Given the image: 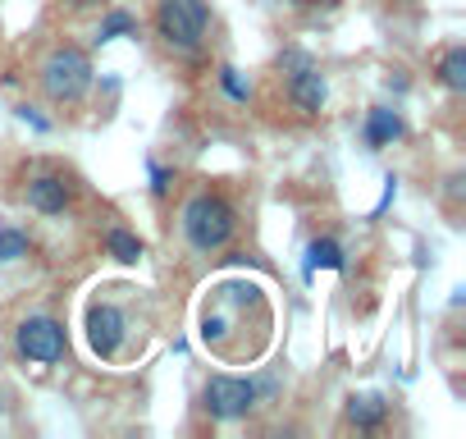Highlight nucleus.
<instances>
[{
    "mask_svg": "<svg viewBox=\"0 0 466 439\" xmlns=\"http://www.w3.org/2000/svg\"><path fill=\"white\" fill-rule=\"evenodd\" d=\"M289 97H293V106L302 115H320V106H325V78L316 74V65L289 74Z\"/></svg>",
    "mask_w": 466,
    "mask_h": 439,
    "instance_id": "8",
    "label": "nucleus"
},
{
    "mask_svg": "<svg viewBox=\"0 0 466 439\" xmlns=\"http://www.w3.org/2000/svg\"><path fill=\"white\" fill-rule=\"evenodd\" d=\"M219 87H224L233 101H248V97H252V87L238 78V69H233V65H219Z\"/></svg>",
    "mask_w": 466,
    "mask_h": 439,
    "instance_id": "16",
    "label": "nucleus"
},
{
    "mask_svg": "<svg viewBox=\"0 0 466 439\" xmlns=\"http://www.w3.org/2000/svg\"><path fill=\"white\" fill-rule=\"evenodd\" d=\"M439 83H443L448 92H466V46L443 51V60H439Z\"/></svg>",
    "mask_w": 466,
    "mask_h": 439,
    "instance_id": "12",
    "label": "nucleus"
},
{
    "mask_svg": "<svg viewBox=\"0 0 466 439\" xmlns=\"http://www.w3.org/2000/svg\"><path fill=\"white\" fill-rule=\"evenodd\" d=\"M298 5H307V0H298Z\"/></svg>",
    "mask_w": 466,
    "mask_h": 439,
    "instance_id": "21",
    "label": "nucleus"
},
{
    "mask_svg": "<svg viewBox=\"0 0 466 439\" xmlns=\"http://www.w3.org/2000/svg\"><path fill=\"white\" fill-rule=\"evenodd\" d=\"M320 266H325V271H339V275L348 271V257H343V248H339L334 239H316V243L307 248V280H311Z\"/></svg>",
    "mask_w": 466,
    "mask_h": 439,
    "instance_id": "11",
    "label": "nucleus"
},
{
    "mask_svg": "<svg viewBox=\"0 0 466 439\" xmlns=\"http://www.w3.org/2000/svg\"><path fill=\"white\" fill-rule=\"evenodd\" d=\"M384 398L380 393H352L348 398V425H357V430H380L384 425Z\"/></svg>",
    "mask_w": 466,
    "mask_h": 439,
    "instance_id": "10",
    "label": "nucleus"
},
{
    "mask_svg": "<svg viewBox=\"0 0 466 439\" xmlns=\"http://www.w3.org/2000/svg\"><path fill=\"white\" fill-rule=\"evenodd\" d=\"M124 339H128V316L115 302H96L87 311V343H92V352L110 362V357H119Z\"/></svg>",
    "mask_w": 466,
    "mask_h": 439,
    "instance_id": "6",
    "label": "nucleus"
},
{
    "mask_svg": "<svg viewBox=\"0 0 466 439\" xmlns=\"http://www.w3.org/2000/svg\"><path fill=\"white\" fill-rule=\"evenodd\" d=\"M233 230H238V210H233V201L219 197V192H197L183 206V239L206 257L219 252L233 239Z\"/></svg>",
    "mask_w": 466,
    "mask_h": 439,
    "instance_id": "1",
    "label": "nucleus"
},
{
    "mask_svg": "<svg viewBox=\"0 0 466 439\" xmlns=\"http://www.w3.org/2000/svg\"><path fill=\"white\" fill-rule=\"evenodd\" d=\"M311 65H316V60H311L307 51H298V46H289V51L279 56V69H284V74H298V69H311Z\"/></svg>",
    "mask_w": 466,
    "mask_h": 439,
    "instance_id": "17",
    "label": "nucleus"
},
{
    "mask_svg": "<svg viewBox=\"0 0 466 439\" xmlns=\"http://www.w3.org/2000/svg\"><path fill=\"white\" fill-rule=\"evenodd\" d=\"M28 206L33 210H42V215H65L69 210V201H74V188H69V179L65 174H37V179H28Z\"/></svg>",
    "mask_w": 466,
    "mask_h": 439,
    "instance_id": "7",
    "label": "nucleus"
},
{
    "mask_svg": "<svg viewBox=\"0 0 466 439\" xmlns=\"http://www.w3.org/2000/svg\"><path fill=\"white\" fill-rule=\"evenodd\" d=\"M257 393H261V384H257V380H238V375H210L206 389H201L206 412H210L215 421H238V416H248V412L257 407Z\"/></svg>",
    "mask_w": 466,
    "mask_h": 439,
    "instance_id": "4",
    "label": "nucleus"
},
{
    "mask_svg": "<svg viewBox=\"0 0 466 439\" xmlns=\"http://www.w3.org/2000/svg\"><path fill=\"white\" fill-rule=\"evenodd\" d=\"M106 248H110V257H115V261H128V266L142 257V243H137L128 230H110V234H106Z\"/></svg>",
    "mask_w": 466,
    "mask_h": 439,
    "instance_id": "14",
    "label": "nucleus"
},
{
    "mask_svg": "<svg viewBox=\"0 0 466 439\" xmlns=\"http://www.w3.org/2000/svg\"><path fill=\"white\" fill-rule=\"evenodd\" d=\"M92 87V60L78 46H56L42 65V92L56 106H78Z\"/></svg>",
    "mask_w": 466,
    "mask_h": 439,
    "instance_id": "2",
    "label": "nucleus"
},
{
    "mask_svg": "<svg viewBox=\"0 0 466 439\" xmlns=\"http://www.w3.org/2000/svg\"><path fill=\"white\" fill-rule=\"evenodd\" d=\"M128 33H137V19L124 15V10H110V15L101 19V28H96V46H106V42H115V37H128Z\"/></svg>",
    "mask_w": 466,
    "mask_h": 439,
    "instance_id": "13",
    "label": "nucleus"
},
{
    "mask_svg": "<svg viewBox=\"0 0 466 439\" xmlns=\"http://www.w3.org/2000/svg\"><path fill=\"white\" fill-rule=\"evenodd\" d=\"M28 234H19V230H0V261H19V257H28Z\"/></svg>",
    "mask_w": 466,
    "mask_h": 439,
    "instance_id": "15",
    "label": "nucleus"
},
{
    "mask_svg": "<svg viewBox=\"0 0 466 439\" xmlns=\"http://www.w3.org/2000/svg\"><path fill=\"white\" fill-rule=\"evenodd\" d=\"M19 119H28V124H33L37 133H46V128H51V124H46V119H42V115L33 110V106H19Z\"/></svg>",
    "mask_w": 466,
    "mask_h": 439,
    "instance_id": "19",
    "label": "nucleus"
},
{
    "mask_svg": "<svg viewBox=\"0 0 466 439\" xmlns=\"http://www.w3.org/2000/svg\"><path fill=\"white\" fill-rule=\"evenodd\" d=\"M206 28H210L206 0H160V5H156V37H160L169 51L192 56V51L201 46Z\"/></svg>",
    "mask_w": 466,
    "mask_h": 439,
    "instance_id": "3",
    "label": "nucleus"
},
{
    "mask_svg": "<svg viewBox=\"0 0 466 439\" xmlns=\"http://www.w3.org/2000/svg\"><path fill=\"white\" fill-rule=\"evenodd\" d=\"M15 348H19L28 362L51 366V362L65 357V325L51 321V316H28V321L15 330Z\"/></svg>",
    "mask_w": 466,
    "mask_h": 439,
    "instance_id": "5",
    "label": "nucleus"
},
{
    "mask_svg": "<svg viewBox=\"0 0 466 439\" xmlns=\"http://www.w3.org/2000/svg\"><path fill=\"white\" fill-rule=\"evenodd\" d=\"M361 138H366V147H370V151H380V147H393V142L402 138V115H398V110H389V106H375V110L366 115V128H361Z\"/></svg>",
    "mask_w": 466,
    "mask_h": 439,
    "instance_id": "9",
    "label": "nucleus"
},
{
    "mask_svg": "<svg viewBox=\"0 0 466 439\" xmlns=\"http://www.w3.org/2000/svg\"><path fill=\"white\" fill-rule=\"evenodd\" d=\"M174 188V169H165V165H151V192L156 197H165Z\"/></svg>",
    "mask_w": 466,
    "mask_h": 439,
    "instance_id": "18",
    "label": "nucleus"
},
{
    "mask_svg": "<svg viewBox=\"0 0 466 439\" xmlns=\"http://www.w3.org/2000/svg\"><path fill=\"white\" fill-rule=\"evenodd\" d=\"M74 10H92V5H101V0H69Z\"/></svg>",
    "mask_w": 466,
    "mask_h": 439,
    "instance_id": "20",
    "label": "nucleus"
}]
</instances>
